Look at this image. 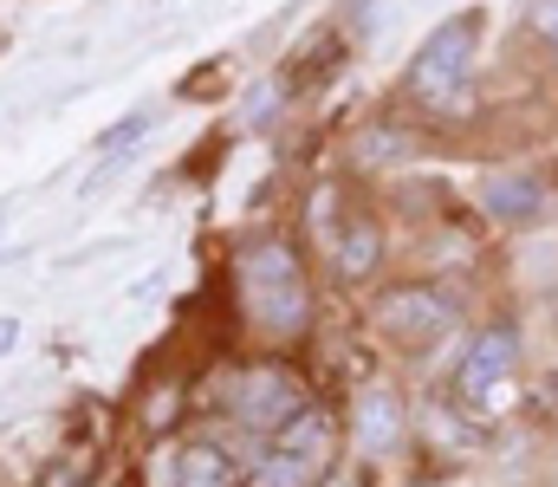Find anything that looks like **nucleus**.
Masks as SVG:
<instances>
[{
    "label": "nucleus",
    "mask_w": 558,
    "mask_h": 487,
    "mask_svg": "<svg viewBox=\"0 0 558 487\" xmlns=\"http://www.w3.org/2000/svg\"><path fill=\"white\" fill-rule=\"evenodd\" d=\"M234 306L267 338H299L312 325V280L286 234H247L234 247Z\"/></svg>",
    "instance_id": "1"
},
{
    "label": "nucleus",
    "mask_w": 558,
    "mask_h": 487,
    "mask_svg": "<svg viewBox=\"0 0 558 487\" xmlns=\"http://www.w3.org/2000/svg\"><path fill=\"white\" fill-rule=\"evenodd\" d=\"M481 26H487V13L481 7H461V13H448L428 39H422L416 65H410V78H403V92L428 105V111H461V98H468V78H474V52H481Z\"/></svg>",
    "instance_id": "2"
},
{
    "label": "nucleus",
    "mask_w": 558,
    "mask_h": 487,
    "mask_svg": "<svg viewBox=\"0 0 558 487\" xmlns=\"http://www.w3.org/2000/svg\"><path fill=\"white\" fill-rule=\"evenodd\" d=\"M331 462H338V416L312 403V410H299L279 436L260 442L254 487H325L331 482Z\"/></svg>",
    "instance_id": "3"
},
{
    "label": "nucleus",
    "mask_w": 558,
    "mask_h": 487,
    "mask_svg": "<svg viewBox=\"0 0 558 487\" xmlns=\"http://www.w3.org/2000/svg\"><path fill=\"white\" fill-rule=\"evenodd\" d=\"M228 416L247 429V436H279L299 410H312V390L299 383V370L292 364H247V370H234L228 377Z\"/></svg>",
    "instance_id": "4"
},
{
    "label": "nucleus",
    "mask_w": 558,
    "mask_h": 487,
    "mask_svg": "<svg viewBox=\"0 0 558 487\" xmlns=\"http://www.w3.org/2000/svg\"><path fill=\"white\" fill-rule=\"evenodd\" d=\"M377 331L390 338V344H403V351H428L435 338H448L454 325H461V300L454 293H441V287H390L384 300H377Z\"/></svg>",
    "instance_id": "5"
},
{
    "label": "nucleus",
    "mask_w": 558,
    "mask_h": 487,
    "mask_svg": "<svg viewBox=\"0 0 558 487\" xmlns=\"http://www.w3.org/2000/svg\"><path fill=\"white\" fill-rule=\"evenodd\" d=\"M513 370H520V331L513 325H481L468 338L461 364H454V397L468 410H494L500 390L513 383Z\"/></svg>",
    "instance_id": "6"
},
{
    "label": "nucleus",
    "mask_w": 558,
    "mask_h": 487,
    "mask_svg": "<svg viewBox=\"0 0 558 487\" xmlns=\"http://www.w3.org/2000/svg\"><path fill=\"white\" fill-rule=\"evenodd\" d=\"M149 482L156 487H241V468L221 442L195 436V442H175L149 462Z\"/></svg>",
    "instance_id": "7"
},
{
    "label": "nucleus",
    "mask_w": 558,
    "mask_h": 487,
    "mask_svg": "<svg viewBox=\"0 0 558 487\" xmlns=\"http://www.w3.org/2000/svg\"><path fill=\"white\" fill-rule=\"evenodd\" d=\"M403 436H410V423H403V397H397L390 383H364V390H357V449L377 462V455H397Z\"/></svg>",
    "instance_id": "8"
},
{
    "label": "nucleus",
    "mask_w": 558,
    "mask_h": 487,
    "mask_svg": "<svg viewBox=\"0 0 558 487\" xmlns=\"http://www.w3.org/2000/svg\"><path fill=\"white\" fill-rule=\"evenodd\" d=\"M325 254H331L338 280H371V273L384 267V221H377V215H364V208H351V215H344V228H338V241H331Z\"/></svg>",
    "instance_id": "9"
},
{
    "label": "nucleus",
    "mask_w": 558,
    "mask_h": 487,
    "mask_svg": "<svg viewBox=\"0 0 558 487\" xmlns=\"http://www.w3.org/2000/svg\"><path fill=\"white\" fill-rule=\"evenodd\" d=\"M481 202H487V215H500V221H526V215H539V202H546V188H539V175H487L481 182Z\"/></svg>",
    "instance_id": "10"
},
{
    "label": "nucleus",
    "mask_w": 558,
    "mask_h": 487,
    "mask_svg": "<svg viewBox=\"0 0 558 487\" xmlns=\"http://www.w3.org/2000/svg\"><path fill=\"white\" fill-rule=\"evenodd\" d=\"M344 215H351V195H344L338 182H331V188H312V202H305V228H312V241H318V247H331V241H338Z\"/></svg>",
    "instance_id": "11"
},
{
    "label": "nucleus",
    "mask_w": 558,
    "mask_h": 487,
    "mask_svg": "<svg viewBox=\"0 0 558 487\" xmlns=\"http://www.w3.org/2000/svg\"><path fill=\"white\" fill-rule=\"evenodd\" d=\"M410 150H416V137L410 131H390V124H371L357 137V157L364 162H397V157H410Z\"/></svg>",
    "instance_id": "12"
},
{
    "label": "nucleus",
    "mask_w": 558,
    "mask_h": 487,
    "mask_svg": "<svg viewBox=\"0 0 558 487\" xmlns=\"http://www.w3.org/2000/svg\"><path fill=\"white\" fill-rule=\"evenodd\" d=\"M526 26H533V39L558 59V0H526Z\"/></svg>",
    "instance_id": "13"
},
{
    "label": "nucleus",
    "mask_w": 558,
    "mask_h": 487,
    "mask_svg": "<svg viewBox=\"0 0 558 487\" xmlns=\"http://www.w3.org/2000/svg\"><path fill=\"white\" fill-rule=\"evenodd\" d=\"M149 124H156V118H131V124H118V131L105 137V157H118V150H131L137 137H149Z\"/></svg>",
    "instance_id": "14"
},
{
    "label": "nucleus",
    "mask_w": 558,
    "mask_h": 487,
    "mask_svg": "<svg viewBox=\"0 0 558 487\" xmlns=\"http://www.w3.org/2000/svg\"><path fill=\"white\" fill-rule=\"evenodd\" d=\"M46 487H92L85 482V462H78V468H65V462H59V468H52V482Z\"/></svg>",
    "instance_id": "15"
},
{
    "label": "nucleus",
    "mask_w": 558,
    "mask_h": 487,
    "mask_svg": "<svg viewBox=\"0 0 558 487\" xmlns=\"http://www.w3.org/2000/svg\"><path fill=\"white\" fill-rule=\"evenodd\" d=\"M325 487H364V482H351V475H331V482H325Z\"/></svg>",
    "instance_id": "16"
},
{
    "label": "nucleus",
    "mask_w": 558,
    "mask_h": 487,
    "mask_svg": "<svg viewBox=\"0 0 558 487\" xmlns=\"http://www.w3.org/2000/svg\"><path fill=\"white\" fill-rule=\"evenodd\" d=\"M0 228H7V215H0Z\"/></svg>",
    "instance_id": "17"
}]
</instances>
